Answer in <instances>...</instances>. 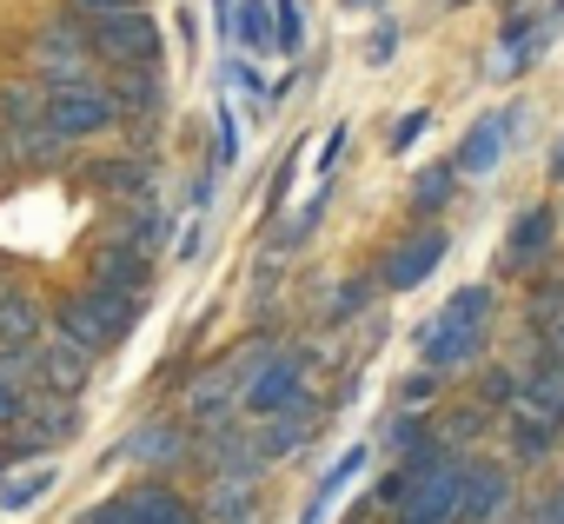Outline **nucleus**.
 <instances>
[{"mask_svg": "<svg viewBox=\"0 0 564 524\" xmlns=\"http://www.w3.org/2000/svg\"><path fill=\"white\" fill-rule=\"evenodd\" d=\"M61 339H74L80 352H113L133 326H140V299L133 293H113V286H94V293H74L61 313H54Z\"/></svg>", "mask_w": 564, "mask_h": 524, "instance_id": "1", "label": "nucleus"}, {"mask_svg": "<svg viewBox=\"0 0 564 524\" xmlns=\"http://www.w3.org/2000/svg\"><path fill=\"white\" fill-rule=\"evenodd\" d=\"M485 313H491V293H485V286H465V293H452V299L438 306V319L419 332V352H425V365H432V372H452V365H465V359L478 352V339H485Z\"/></svg>", "mask_w": 564, "mask_h": 524, "instance_id": "2", "label": "nucleus"}, {"mask_svg": "<svg viewBox=\"0 0 564 524\" xmlns=\"http://www.w3.org/2000/svg\"><path fill=\"white\" fill-rule=\"evenodd\" d=\"M41 120H47L61 140H87V133H107V127L120 120V107H113V94H100V87H87V80H67V87H47Z\"/></svg>", "mask_w": 564, "mask_h": 524, "instance_id": "3", "label": "nucleus"}, {"mask_svg": "<svg viewBox=\"0 0 564 524\" xmlns=\"http://www.w3.org/2000/svg\"><path fill=\"white\" fill-rule=\"evenodd\" d=\"M94 54H107V67H147V61H160V28L133 8L94 14Z\"/></svg>", "mask_w": 564, "mask_h": 524, "instance_id": "4", "label": "nucleus"}, {"mask_svg": "<svg viewBox=\"0 0 564 524\" xmlns=\"http://www.w3.org/2000/svg\"><path fill=\"white\" fill-rule=\"evenodd\" d=\"M458 484H465V465L458 458H438L432 471H419L399 498V524H445L458 517Z\"/></svg>", "mask_w": 564, "mask_h": 524, "instance_id": "5", "label": "nucleus"}, {"mask_svg": "<svg viewBox=\"0 0 564 524\" xmlns=\"http://www.w3.org/2000/svg\"><path fill=\"white\" fill-rule=\"evenodd\" d=\"M300 399H306V359H300V352H279V359H265V365H259V379L246 385V412H259V418L293 412Z\"/></svg>", "mask_w": 564, "mask_h": 524, "instance_id": "6", "label": "nucleus"}, {"mask_svg": "<svg viewBox=\"0 0 564 524\" xmlns=\"http://www.w3.org/2000/svg\"><path fill=\"white\" fill-rule=\"evenodd\" d=\"M518 127H524V107H511V113H491V120H478V127H471V133L458 140V160H452V166H458L465 179H485V173H491V166L505 160V146L518 140Z\"/></svg>", "mask_w": 564, "mask_h": 524, "instance_id": "7", "label": "nucleus"}, {"mask_svg": "<svg viewBox=\"0 0 564 524\" xmlns=\"http://www.w3.org/2000/svg\"><path fill=\"white\" fill-rule=\"evenodd\" d=\"M438 259H445V232H438V226H432V232H412L405 245H392V252H386L379 280H386L392 293H412V286H425V280L438 273Z\"/></svg>", "mask_w": 564, "mask_h": 524, "instance_id": "8", "label": "nucleus"}, {"mask_svg": "<svg viewBox=\"0 0 564 524\" xmlns=\"http://www.w3.org/2000/svg\"><path fill=\"white\" fill-rule=\"evenodd\" d=\"M80 432V412L74 405H21V418H14V451H47V445H67Z\"/></svg>", "mask_w": 564, "mask_h": 524, "instance_id": "9", "label": "nucleus"}, {"mask_svg": "<svg viewBox=\"0 0 564 524\" xmlns=\"http://www.w3.org/2000/svg\"><path fill=\"white\" fill-rule=\"evenodd\" d=\"M505 504H511V478H505L498 465H465V484H458V517H465V524H491Z\"/></svg>", "mask_w": 564, "mask_h": 524, "instance_id": "10", "label": "nucleus"}, {"mask_svg": "<svg viewBox=\"0 0 564 524\" xmlns=\"http://www.w3.org/2000/svg\"><path fill=\"white\" fill-rule=\"evenodd\" d=\"M94 280L100 286H113V293H147V245H133V239H113V245H100L94 252Z\"/></svg>", "mask_w": 564, "mask_h": 524, "instance_id": "11", "label": "nucleus"}, {"mask_svg": "<svg viewBox=\"0 0 564 524\" xmlns=\"http://www.w3.org/2000/svg\"><path fill=\"white\" fill-rule=\"evenodd\" d=\"M28 365H34V372L47 379V392H61V399H74V392L87 385V352H80L74 339H54V346H41Z\"/></svg>", "mask_w": 564, "mask_h": 524, "instance_id": "12", "label": "nucleus"}, {"mask_svg": "<svg viewBox=\"0 0 564 524\" xmlns=\"http://www.w3.org/2000/svg\"><path fill=\"white\" fill-rule=\"evenodd\" d=\"M34 61H41V74H47L54 87H67V80L87 74V54H80V41H74L67 28H47V34L34 41Z\"/></svg>", "mask_w": 564, "mask_h": 524, "instance_id": "13", "label": "nucleus"}, {"mask_svg": "<svg viewBox=\"0 0 564 524\" xmlns=\"http://www.w3.org/2000/svg\"><path fill=\"white\" fill-rule=\"evenodd\" d=\"M41 339V306L28 299V293H0V346H8V352H28Z\"/></svg>", "mask_w": 564, "mask_h": 524, "instance_id": "14", "label": "nucleus"}, {"mask_svg": "<svg viewBox=\"0 0 564 524\" xmlns=\"http://www.w3.org/2000/svg\"><path fill=\"white\" fill-rule=\"evenodd\" d=\"M551 245V206H524L511 219V245H505V266H531V259Z\"/></svg>", "mask_w": 564, "mask_h": 524, "instance_id": "15", "label": "nucleus"}, {"mask_svg": "<svg viewBox=\"0 0 564 524\" xmlns=\"http://www.w3.org/2000/svg\"><path fill=\"white\" fill-rule=\"evenodd\" d=\"M551 445H557V418H551V412H538V405H518V412H511V451L538 465Z\"/></svg>", "mask_w": 564, "mask_h": 524, "instance_id": "16", "label": "nucleus"}, {"mask_svg": "<svg viewBox=\"0 0 564 524\" xmlns=\"http://www.w3.org/2000/svg\"><path fill=\"white\" fill-rule=\"evenodd\" d=\"M232 34H239L252 54H272V47H279V14H272V0H232Z\"/></svg>", "mask_w": 564, "mask_h": 524, "instance_id": "17", "label": "nucleus"}, {"mask_svg": "<svg viewBox=\"0 0 564 524\" xmlns=\"http://www.w3.org/2000/svg\"><path fill=\"white\" fill-rule=\"evenodd\" d=\"M160 491H166V484H147V491H120V498H107V504L80 511V524H147V517H153V504H160Z\"/></svg>", "mask_w": 564, "mask_h": 524, "instance_id": "18", "label": "nucleus"}, {"mask_svg": "<svg viewBox=\"0 0 564 524\" xmlns=\"http://www.w3.org/2000/svg\"><path fill=\"white\" fill-rule=\"evenodd\" d=\"M359 465H366V445H359V451H346V458H339V465L326 471V484L313 491V504L300 511V524H326V511H333V504H339V491H346V484L359 478Z\"/></svg>", "mask_w": 564, "mask_h": 524, "instance_id": "19", "label": "nucleus"}, {"mask_svg": "<svg viewBox=\"0 0 564 524\" xmlns=\"http://www.w3.org/2000/svg\"><path fill=\"white\" fill-rule=\"evenodd\" d=\"M252 445H259V465H265V458H293V451L306 445V412H300V405H293V412H279Z\"/></svg>", "mask_w": 564, "mask_h": 524, "instance_id": "20", "label": "nucleus"}, {"mask_svg": "<svg viewBox=\"0 0 564 524\" xmlns=\"http://www.w3.org/2000/svg\"><path fill=\"white\" fill-rule=\"evenodd\" d=\"M54 465H34V471H21V478H0V511H34L47 491H54Z\"/></svg>", "mask_w": 564, "mask_h": 524, "instance_id": "21", "label": "nucleus"}, {"mask_svg": "<svg viewBox=\"0 0 564 524\" xmlns=\"http://www.w3.org/2000/svg\"><path fill=\"white\" fill-rule=\"evenodd\" d=\"M538 47H544V34H531V28L518 21V28L505 34V47L491 54V80H511V74H524V67L538 61Z\"/></svg>", "mask_w": 564, "mask_h": 524, "instance_id": "22", "label": "nucleus"}, {"mask_svg": "<svg viewBox=\"0 0 564 524\" xmlns=\"http://www.w3.org/2000/svg\"><path fill=\"white\" fill-rule=\"evenodd\" d=\"M113 107L133 113V120H160V80L147 67H127V87L113 94Z\"/></svg>", "mask_w": 564, "mask_h": 524, "instance_id": "23", "label": "nucleus"}, {"mask_svg": "<svg viewBox=\"0 0 564 524\" xmlns=\"http://www.w3.org/2000/svg\"><path fill=\"white\" fill-rule=\"evenodd\" d=\"M524 405H538V412L564 418V365H544V372L524 385Z\"/></svg>", "mask_w": 564, "mask_h": 524, "instance_id": "24", "label": "nucleus"}, {"mask_svg": "<svg viewBox=\"0 0 564 524\" xmlns=\"http://www.w3.org/2000/svg\"><path fill=\"white\" fill-rule=\"evenodd\" d=\"M100 186H113V193H153V166H140V160H120V166H100Z\"/></svg>", "mask_w": 564, "mask_h": 524, "instance_id": "25", "label": "nucleus"}, {"mask_svg": "<svg viewBox=\"0 0 564 524\" xmlns=\"http://www.w3.org/2000/svg\"><path fill=\"white\" fill-rule=\"evenodd\" d=\"M127 451H133V458H180V432H173V425H140Z\"/></svg>", "mask_w": 564, "mask_h": 524, "instance_id": "26", "label": "nucleus"}, {"mask_svg": "<svg viewBox=\"0 0 564 524\" xmlns=\"http://www.w3.org/2000/svg\"><path fill=\"white\" fill-rule=\"evenodd\" d=\"M21 372H28V359H8V365H0V425H14V418H21V405H28Z\"/></svg>", "mask_w": 564, "mask_h": 524, "instance_id": "27", "label": "nucleus"}, {"mask_svg": "<svg viewBox=\"0 0 564 524\" xmlns=\"http://www.w3.org/2000/svg\"><path fill=\"white\" fill-rule=\"evenodd\" d=\"M452 173H458V166H425L419 186H412V199H419V206H445V199H452Z\"/></svg>", "mask_w": 564, "mask_h": 524, "instance_id": "28", "label": "nucleus"}, {"mask_svg": "<svg viewBox=\"0 0 564 524\" xmlns=\"http://www.w3.org/2000/svg\"><path fill=\"white\" fill-rule=\"evenodd\" d=\"M272 14H279V47H300L306 41V21H300V0H272Z\"/></svg>", "mask_w": 564, "mask_h": 524, "instance_id": "29", "label": "nucleus"}, {"mask_svg": "<svg viewBox=\"0 0 564 524\" xmlns=\"http://www.w3.org/2000/svg\"><path fill=\"white\" fill-rule=\"evenodd\" d=\"M127 239H133V245H160V239H166V212L140 206V212H133V232H127Z\"/></svg>", "mask_w": 564, "mask_h": 524, "instance_id": "30", "label": "nucleus"}, {"mask_svg": "<svg viewBox=\"0 0 564 524\" xmlns=\"http://www.w3.org/2000/svg\"><path fill=\"white\" fill-rule=\"evenodd\" d=\"M147 524H199V517H193L173 491H160V504H153V517H147Z\"/></svg>", "mask_w": 564, "mask_h": 524, "instance_id": "31", "label": "nucleus"}, {"mask_svg": "<svg viewBox=\"0 0 564 524\" xmlns=\"http://www.w3.org/2000/svg\"><path fill=\"white\" fill-rule=\"evenodd\" d=\"M425 127H432V113H405V120H399V133H392V146L405 153V146H412V140H419Z\"/></svg>", "mask_w": 564, "mask_h": 524, "instance_id": "32", "label": "nucleus"}, {"mask_svg": "<svg viewBox=\"0 0 564 524\" xmlns=\"http://www.w3.org/2000/svg\"><path fill=\"white\" fill-rule=\"evenodd\" d=\"M239 153V133H232V113H219V160H232Z\"/></svg>", "mask_w": 564, "mask_h": 524, "instance_id": "33", "label": "nucleus"}, {"mask_svg": "<svg viewBox=\"0 0 564 524\" xmlns=\"http://www.w3.org/2000/svg\"><path fill=\"white\" fill-rule=\"evenodd\" d=\"M438 385H432V372H419V379H405V399H432Z\"/></svg>", "mask_w": 564, "mask_h": 524, "instance_id": "34", "label": "nucleus"}, {"mask_svg": "<svg viewBox=\"0 0 564 524\" xmlns=\"http://www.w3.org/2000/svg\"><path fill=\"white\" fill-rule=\"evenodd\" d=\"M87 14H113V8H140V0H80Z\"/></svg>", "mask_w": 564, "mask_h": 524, "instance_id": "35", "label": "nucleus"}, {"mask_svg": "<svg viewBox=\"0 0 564 524\" xmlns=\"http://www.w3.org/2000/svg\"><path fill=\"white\" fill-rule=\"evenodd\" d=\"M551 179H564V133H557V146H551Z\"/></svg>", "mask_w": 564, "mask_h": 524, "instance_id": "36", "label": "nucleus"}, {"mask_svg": "<svg viewBox=\"0 0 564 524\" xmlns=\"http://www.w3.org/2000/svg\"><path fill=\"white\" fill-rule=\"evenodd\" d=\"M557 359H564V326H557Z\"/></svg>", "mask_w": 564, "mask_h": 524, "instance_id": "37", "label": "nucleus"}, {"mask_svg": "<svg viewBox=\"0 0 564 524\" xmlns=\"http://www.w3.org/2000/svg\"><path fill=\"white\" fill-rule=\"evenodd\" d=\"M0 471H8V451H0Z\"/></svg>", "mask_w": 564, "mask_h": 524, "instance_id": "38", "label": "nucleus"}, {"mask_svg": "<svg viewBox=\"0 0 564 524\" xmlns=\"http://www.w3.org/2000/svg\"><path fill=\"white\" fill-rule=\"evenodd\" d=\"M557 21H564V0H557Z\"/></svg>", "mask_w": 564, "mask_h": 524, "instance_id": "39", "label": "nucleus"}, {"mask_svg": "<svg viewBox=\"0 0 564 524\" xmlns=\"http://www.w3.org/2000/svg\"><path fill=\"white\" fill-rule=\"evenodd\" d=\"M219 8H232V0H219Z\"/></svg>", "mask_w": 564, "mask_h": 524, "instance_id": "40", "label": "nucleus"}]
</instances>
